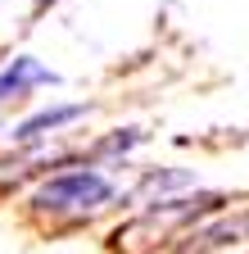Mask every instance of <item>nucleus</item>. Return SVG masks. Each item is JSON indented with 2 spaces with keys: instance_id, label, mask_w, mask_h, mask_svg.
I'll return each mask as SVG.
<instances>
[{
  "instance_id": "nucleus-2",
  "label": "nucleus",
  "mask_w": 249,
  "mask_h": 254,
  "mask_svg": "<svg viewBox=\"0 0 249 254\" xmlns=\"http://www.w3.org/2000/svg\"><path fill=\"white\" fill-rule=\"evenodd\" d=\"M59 73L46 68V64H37L32 55H18L14 64H5L0 68V100H9V95H23L27 86H54Z\"/></svg>"
},
{
  "instance_id": "nucleus-1",
  "label": "nucleus",
  "mask_w": 249,
  "mask_h": 254,
  "mask_svg": "<svg viewBox=\"0 0 249 254\" xmlns=\"http://www.w3.org/2000/svg\"><path fill=\"white\" fill-rule=\"evenodd\" d=\"M113 200V182L96 168H73L37 186L32 204L41 213H96Z\"/></svg>"
},
{
  "instance_id": "nucleus-3",
  "label": "nucleus",
  "mask_w": 249,
  "mask_h": 254,
  "mask_svg": "<svg viewBox=\"0 0 249 254\" xmlns=\"http://www.w3.org/2000/svg\"><path fill=\"white\" fill-rule=\"evenodd\" d=\"M86 114V105H54V109H37L32 118H23L18 127H14V136L18 141H37V136H46V132H59L64 123H73V118H82Z\"/></svg>"
},
{
  "instance_id": "nucleus-4",
  "label": "nucleus",
  "mask_w": 249,
  "mask_h": 254,
  "mask_svg": "<svg viewBox=\"0 0 249 254\" xmlns=\"http://www.w3.org/2000/svg\"><path fill=\"white\" fill-rule=\"evenodd\" d=\"M227 236H249V218H236V222H222V227H213V232H199V245L195 250H213V245H227Z\"/></svg>"
}]
</instances>
